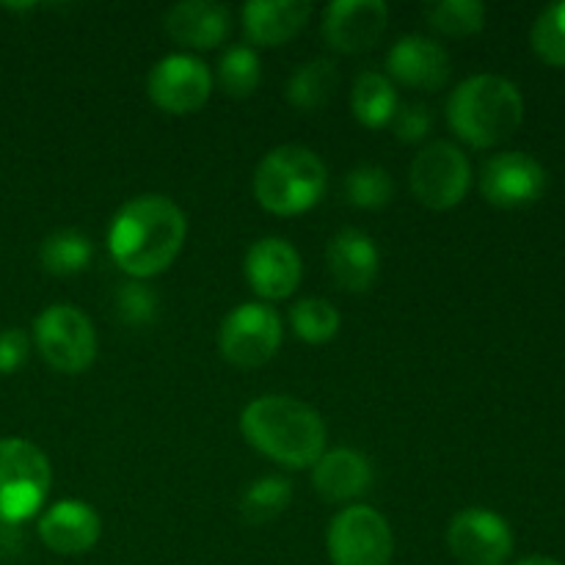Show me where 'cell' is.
Here are the masks:
<instances>
[{
	"instance_id": "cell-30",
	"label": "cell",
	"mask_w": 565,
	"mask_h": 565,
	"mask_svg": "<svg viewBox=\"0 0 565 565\" xmlns=\"http://www.w3.org/2000/svg\"><path fill=\"white\" fill-rule=\"evenodd\" d=\"M158 292L141 281H127L116 292V312L127 326H147L158 318Z\"/></svg>"
},
{
	"instance_id": "cell-16",
	"label": "cell",
	"mask_w": 565,
	"mask_h": 565,
	"mask_svg": "<svg viewBox=\"0 0 565 565\" xmlns=\"http://www.w3.org/2000/svg\"><path fill=\"white\" fill-rule=\"evenodd\" d=\"M386 72L408 88L436 92L450 77V55L428 36H403L386 55Z\"/></svg>"
},
{
	"instance_id": "cell-32",
	"label": "cell",
	"mask_w": 565,
	"mask_h": 565,
	"mask_svg": "<svg viewBox=\"0 0 565 565\" xmlns=\"http://www.w3.org/2000/svg\"><path fill=\"white\" fill-rule=\"evenodd\" d=\"M28 337L22 329L0 331V375H11L28 362Z\"/></svg>"
},
{
	"instance_id": "cell-15",
	"label": "cell",
	"mask_w": 565,
	"mask_h": 565,
	"mask_svg": "<svg viewBox=\"0 0 565 565\" xmlns=\"http://www.w3.org/2000/svg\"><path fill=\"white\" fill-rule=\"evenodd\" d=\"M103 533L97 511L88 502L61 500L39 519V539L55 555H83L92 550Z\"/></svg>"
},
{
	"instance_id": "cell-27",
	"label": "cell",
	"mask_w": 565,
	"mask_h": 565,
	"mask_svg": "<svg viewBox=\"0 0 565 565\" xmlns=\"http://www.w3.org/2000/svg\"><path fill=\"white\" fill-rule=\"evenodd\" d=\"M290 323L298 340L309 342V345H323V342L334 340L340 331V312L323 298H303L292 307Z\"/></svg>"
},
{
	"instance_id": "cell-11",
	"label": "cell",
	"mask_w": 565,
	"mask_h": 565,
	"mask_svg": "<svg viewBox=\"0 0 565 565\" xmlns=\"http://www.w3.org/2000/svg\"><path fill=\"white\" fill-rule=\"evenodd\" d=\"M447 546L461 565H505L513 555V533L494 511L467 508L452 516Z\"/></svg>"
},
{
	"instance_id": "cell-7",
	"label": "cell",
	"mask_w": 565,
	"mask_h": 565,
	"mask_svg": "<svg viewBox=\"0 0 565 565\" xmlns=\"http://www.w3.org/2000/svg\"><path fill=\"white\" fill-rule=\"evenodd\" d=\"M326 546L334 565H390L395 555V535L379 511L353 505L337 513L329 524Z\"/></svg>"
},
{
	"instance_id": "cell-4",
	"label": "cell",
	"mask_w": 565,
	"mask_h": 565,
	"mask_svg": "<svg viewBox=\"0 0 565 565\" xmlns=\"http://www.w3.org/2000/svg\"><path fill=\"white\" fill-rule=\"evenodd\" d=\"M329 171L307 147L285 143L263 158L254 171V196L274 215H301L320 202Z\"/></svg>"
},
{
	"instance_id": "cell-9",
	"label": "cell",
	"mask_w": 565,
	"mask_h": 565,
	"mask_svg": "<svg viewBox=\"0 0 565 565\" xmlns=\"http://www.w3.org/2000/svg\"><path fill=\"white\" fill-rule=\"evenodd\" d=\"M221 353L241 370L263 367L281 345V320L268 303H243L226 315L218 337Z\"/></svg>"
},
{
	"instance_id": "cell-8",
	"label": "cell",
	"mask_w": 565,
	"mask_h": 565,
	"mask_svg": "<svg viewBox=\"0 0 565 565\" xmlns=\"http://www.w3.org/2000/svg\"><path fill=\"white\" fill-rule=\"evenodd\" d=\"M412 191L425 207L430 210H450L463 202L472 185V169L469 160L456 143L434 141L414 158L412 171Z\"/></svg>"
},
{
	"instance_id": "cell-12",
	"label": "cell",
	"mask_w": 565,
	"mask_h": 565,
	"mask_svg": "<svg viewBox=\"0 0 565 565\" xmlns=\"http://www.w3.org/2000/svg\"><path fill=\"white\" fill-rule=\"evenodd\" d=\"M390 25L384 0H334L323 11V39L331 50L359 55L373 50Z\"/></svg>"
},
{
	"instance_id": "cell-1",
	"label": "cell",
	"mask_w": 565,
	"mask_h": 565,
	"mask_svg": "<svg viewBox=\"0 0 565 565\" xmlns=\"http://www.w3.org/2000/svg\"><path fill=\"white\" fill-rule=\"evenodd\" d=\"M185 215L171 199L147 193L116 213L108 230L114 263L136 279H149L169 268L185 243Z\"/></svg>"
},
{
	"instance_id": "cell-17",
	"label": "cell",
	"mask_w": 565,
	"mask_h": 565,
	"mask_svg": "<svg viewBox=\"0 0 565 565\" xmlns=\"http://www.w3.org/2000/svg\"><path fill=\"white\" fill-rule=\"evenodd\" d=\"M230 31L232 14L224 3L182 0L166 11V33L182 47L213 50L226 42Z\"/></svg>"
},
{
	"instance_id": "cell-18",
	"label": "cell",
	"mask_w": 565,
	"mask_h": 565,
	"mask_svg": "<svg viewBox=\"0 0 565 565\" xmlns=\"http://www.w3.org/2000/svg\"><path fill=\"white\" fill-rule=\"evenodd\" d=\"M326 263H329L331 279L337 281V287L348 292H364L373 287L375 276H379L381 254L373 237L364 235L362 230H342L329 243Z\"/></svg>"
},
{
	"instance_id": "cell-22",
	"label": "cell",
	"mask_w": 565,
	"mask_h": 565,
	"mask_svg": "<svg viewBox=\"0 0 565 565\" xmlns=\"http://www.w3.org/2000/svg\"><path fill=\"white\" fill-rule=\"evenodd\" d=\"M337 86H340V72L331 58H315L309 64L298 66L296 75L287 83V99L292 108L312 114V110L323 108L331 97H334Z\"/></svg>"
},
{
	"instance_id": "cell-23",
	"label": "cell",
	"mask_w": 565,
	"mask_h": 565,
	"mask_svg": "<svg viewBox=\"0 0 565 565\" xmlns=\"http://www.w3.org/2000/svg\"><path fill=\"white\" fill-rule=\"evenodd\" d=\"M292 502V483L279 475H268V478L254 480L246 489L241 500V516L243 522L259 527V524L274 522L276 516L290 508Z\"/></svg>"
},
{
	"instance_id": "cell-10",
	"label": "cell",
	"mask_w": 565,
	"mask_h": 565,
	"mask_svg": "<svg viewBox=\"0 0 565 565\" xmlns=\"http://www.w3.org/2000/svg\"><path fill=\"white\" fill-rule=\"evenodd\" d=\"M147 94L166 114H196L213 94V72L196 55H166L149 72Z\"/></svg>"
},
{
	"instance_id": "cell-19",
	"label": "cell",
	"mask_w": 565,
	"mask_h": 565,
	"mask_svg": "<svg viewBox=\"0 0 565 565\" xmlns=\"http://www.w3.org/2000/svg\"><path fill=\"white\" fill-rule=\"evenodd\" d=\"M312 6L307 0H252L243 6L246 36L259 47H279L307 28Z\"/></svg>"
},
{
	"instance_id": "cell-31",
	"label": "cell",
	"mask_w": 565,
	"mask_h": 565,
	"mask_svg": "<svg viewBox=\"0 0 565 565\" xmlns=\"http://www.w3.org/2000/svg\"><path fill=\"white\" fill-rule=\"evenodd\" d=\"M392 130L403 143H417L428 136L430 130V110L423 103H408L397 108L395 119H392Z\"/></svg>"
},
{
	"instance_id": "cell-28",
	"label": "cell",
	"mask_w": 565,
	"mask_h": 565,
	"mask_svg": "<svg viewBox=\"0 0 565 565\" xmlns=\"http://www.w3.org/2000/svg\"><path fill=\"white\" fill-rule=\"evenodd\" d=\"M392 193H395V182H392L390 171L381 166H356L345 177V196L353 207L381 210L390 204Z\"/></svg>"
},
{
	"instance_id": "cell-24",
	"label": "cell",
	"mask_w": 565,
	"mask_h": 565,
	"mask_svg": "<svg viewBox=\"0 0 565 565\" xmlns=\"http://www.w3.org/2000/svg\"><path fill=\"white\" fill-rule=\"evenodd\" d=\"M94 246L83 232L61 230L42 243V268L53 276H75L92 265Z\"/></svg>"
},
{
	"instance_id": "cell-2",
	"label": "cell",
	"mask_w": 565,
	"mask_h": 565,
	"mask_svg": "<svg viewBox=\"0 0 565 565\" xmlns=\"http://www.w3.org/2000/svg\"><path fill=\"white\" fill-rule=\"evenodd\" d=\"M241 430L248 445L287 469L315 467L326 452V423L307 403L265 395L243 408Z\"/></svg>"
},
{
	"instance_id": "cell-13",
	"label": "cell",
	"mask_w": 565,
	"mask_h": 565,
	"mask_svg": "<svg viewBox=\"0 0 565 565\" xmlns=\"http://www.w3.org/2000/svg\"><path fill=\"white\" fill-rule=\"evenodd\" d=\"M480 191L494 207L516 210L539 202L546 191V171L535 158L524 152L494 154L483 166Z\"/></svg>"
},
{
	"instance_id": "cell-20",
	"label": "cell",
	"mask_w": 565,
	"mask_h": 565,
	"mask_svg": "<svg viewBox=\"0 0 565 565\" xmlns=\"http://www.w3.org/2000/svg\"><path fill=\"white\" fill-rule=\"evenodd\" d=\"M373 483V467L356 450H331L312 467V486L323 500L348 502L362 497Z\"/></svg>"
},
{
	"instance_id": "cell-33",
	"label": "cell",
	"mask_w": 565,
	"mask_h": 565,
	"mask_svg": "<svg viewBox=\"0 0 565 565\" xmlns=\"http://www.w3.org/2000/svg\"><path fill=\"white\" fill-rule=\"evenodd\" d=\"M516 565H563V563L552 561V557H541V555H535V557H524V561H522V563H516Z\"/></svg>"
},
{
	"instance_id": "cell-14",
	"label": "cell",
	"mask_w": 565,
	"mask_h": 565,
	"mask_svg": "<svg viewBox=\"0 0 565 565\" xmlns=\"http://www.w3.org/2000/svg\"><path fill=\"white\" fill-rule=\"evenodd\" d=\"M303 265L285 237H263L246 254V279L265 301H281L301 285Z\"/></svg>"
},
{
	"instance_id": "cell-3",
	"label": "cell",
	"mask_w": 565,
	"mask_h": 565,
	"mask_svg": "<svg viewBox=\"0 0 565 565\" xmlns=\"http://www.w3.org/2000/svg\"><path fill=\"white\" fill-rule=\"evenodd\" d=\"M447 121H450L452 132L469 147H497L522 127V92L508 77L475 75L450 94Z\"/></svg>"
},
{
	"instance_id": "cell-21",
	"label": "cell",
	"mask_w": 565,
	"mask_h": 565,
	"mask_svg": "<svg viewBox=\"0 0 565 565\" xmlns=\"http://www.w3.org/2000/svg\"><path fill=\"white\" fill-rule=\"evenodd\" d=\"M351 108L364 127L381 130V127L392 125L401 105H397V92L390 77L381 72H362L353 83Z\"/></svg>"
},
{
	"instance_id": "cell-6",
	"label": "cell",
	"mask_w": 565,
	"mask_h": 565,
	"mask_svg": "<svg viewBox=\"0 0 565 565\" xmlns=\"http://www.w3.org/2000/svg\"><path fill=\"white\" fill-rule=\"evenodd\" d=\"M39 353L53 370L77 375L97 356V334L86 315L72 303H53L33 320Z\"/></svg>"
},
{
	"instance_id": "cell-29",
	"label": "cell",
	"mask_w": 565,
	"mask_h": 565,
	"mask_svg": "<svg viewBox=\"0 0 565 565\" xmlns=\"http://www.w3.org/2000/svg\"><path fill=\"white\" fill-rule=\"evenodd\" d=\"M530 39L541 61L550 66H565V0L541 11Z\"/></svg>"
},
{
	"instance_id": "cell-26",
	"label": "cell",
	"mask_w": 565,
	"mask_h": 565,
	"mask_svg": "<svg viewBox=\"0 0 565 565\" xmlns=\"http://www.w3.org/2000/svg\"><path fill=\"white\" fill-rule=\"evenodd\" d=\"M428 22L445 36H475L486 25V6L480 0H441L428 6Z\"/></svg>"
},
{
	"instance_id": "cell-25",
	"label": "cell",
	"mask_w": 565,
	"mask_h": 565,
	"mask_svg": "<svg viewBox=\"0 0 565 565\" xmlns=\"http://www.w3.org/2000/svg\"><path fill=\"white\" fill-rule=\"evenodd\" d=\"M259 77H263V64H259L257 50L248 44H235L221 55L218 83L230 97H252L254 88L259 86Z\"/></svg>"
},
{
	"instance_id": "cell-5",
	"label": "cell",
	"mask_w": 565,
	"mask_h": 565,
	"mask_svg": "<svg viewBox=\"0 0 565 565\" xmlns=\"http://www.w3.org/2000/svg\"><path fill=\"white\" fill-rule=\"evenodd\" d=\"M50 491V461L28 439H0V524L36 516Z\"/></svg>"
}]
</instances>
